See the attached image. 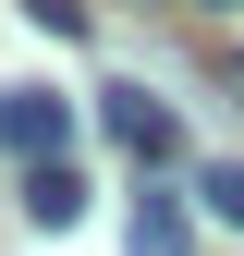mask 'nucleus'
I'll list each match as a JSON object with an SVG mask.
<instances>
[{
	"mask_svg": "<svg viewBox=\"0 0 244 256\" xmlns=\"http://www.w3.org/2000/svg\"><path fill=\"white\" fill-rule=\"evenodd\" d=\"M61 134H74V98H49V86H0V146H24V158L49 171Z\"/></svg>",
	"mask_w": 244,
	"mask_h": 256,
	"instance_id": "obj_1",
	"label": "nucleus"
},
{
	"mask_svg": "<svg viewBox=\"0 0 244 256\" xmlns=\"http://www.w3.org/2000/svg\"><path fill=\"white\" fill-rule=\"evenodd\" d=\"M98 122H110V146H134V158H183V122L146 98V86H98Z\"/></svg>",
	"mask_w": 244,
	"mask_h": 256,
	"instance_id": "obj_2",
	"label": "nucleus"
},
{
	"mask_svg": "<svg viewBox=\"0 0 244 256\" xmlns=\"http://www.w3.org/2000/svg\"><path fill=\"white\" fill-rule=\"evenodd\" d=\"M122 244H134V256H196V208L146 183V196H134V220H122Z\"/></svg>",
	"mask_w": 244,
	"mask_h": 256,
	"instance_id": "obj_3",
	"label": "nucleus"
},
{
	"mask_svg": "<svg viewBox=\"0 0 244 256\" xmlns=\"http://www.w3.org/2000/svg\"><path fill=\"white\" fill-rule=\"evenodd\" d=\"M24 220H37V232H74V220H86V171H74V158L24 171Z\"/></svg>",
	"mask_w": 244,
	"mask_h": 256,
	"instance_id": "obj_4",
	"label": "nucleus"
},
{
	"mask_svg": "<svg viewBox=\"0 0 244 256\" xmlns=\"http://www.w3.org/2000/svg\"><path fill=\"white\" fill-rule=\"evenodd\" d=\"M196 196H208V220H232V232H244V158H220V171H196Z\"/></svg>",
	"mask_w": 244,
	"mask_h": 256,
	"instance_id": "obj_5",
	"label": "nucleus"
},
{
	"mask_svg": "<svg viewBox=\"0 0 244 256\" xmlns=\"http://www.w3.org/2000/svg\"><path fill=\"white\" fill-rule=\"evenodd\" d=\"M24 24L37 37H86V0H24Z\"/></svg>",
	"mask_w": 244,
	"mask_h": 256,
	"instance_id": "obj_6",
	"label": "nucleus"
},
{
	"mask_svg": "<svg viewBox=\"0 0 244 256\" xmlns=\"http://www.w3.org/2000/svg\"><path fill=\"white\" fill-rule=\"evenodd\" d=\"M196 12H244V0H196Z\"/></svg>",
	"mask_w": 244,
	"mask_h": 256,
	"instance_id": "obj_7",
	"label": "nucleus"
}]
</instances>
